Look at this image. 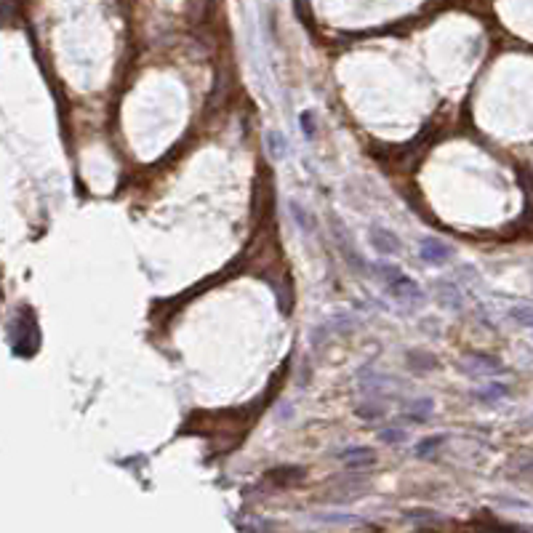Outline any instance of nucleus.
<instances>
[{"label":"nucleus","mask_w":533,"mask_h":533,"mask_svg":"<svg viewBox=\"0 0 533 533\" xmlns=\"http://www.w3.org/2000/svg\"><path fill=\"white\" fill-rule=\"evenodd\" d=\"M408 366H411L413 371L424 374V371L437 368V357L430 355V352H408Z\"/></svg>","instance_id":"nucleus-9"},{"label":"nucleus","mask_w":533,"mask_h":533,"mask_svg":"<svg viewBox=\"0 0 533 533\" xmlns=\"http://www.w3.org/2000/svg\"><path fill=\"white\" fill-rule=\"evenodd\" d=\"M11 352L16 357H33L40 349V328H38V318L30 307H22L16 312V318L11 322Z\"/></svg>","instance_id":"nucleus-1"},{"label":"nucleus","mask_w":533,"mask_h":533,"mask_svg":"<svg viewBox=\"0 0 533 533\" xmlns=\"http://www.w3.org/2000/svg\"><path fill=\"white\" fill-rule=\"evenodd\" d=\"M515 469H517V475H525V478H533V454L520 456V459L515 461Z\"/></svg>","instance_id":"nucleus-14"},{"label":"nucleus","mask_w":533,"mask_h":533,"mask_svg":"<svg viewBox=\"0 0 533 533\" xmlns=\"http://www.w3.org/2000/svg\"><path fill=\"white\" fill-rule=\"evenodd\" d=\"M510 315L515 322H520L525 328H533V307H512Z\"/></svg>","instance_id":"nucleus-12"},{"label":"nucleus","mask_w":533,"mask_h":533,"mask_svg":"<svg viewBox=\"0 0 533 533\" xmlns=\"http://www.w3.org/2000/svg\"><path fill=\"white\" fill-rule=\"evenodd\" d=\"M419 254H422V259L427 264H443V262L451 259L454 251H451V245H445L443 240H437V237H424Z\"/></svg>","instance_id":"nucleus-2"},{"label":"nucleus","mask_w":533,"mask_h":533,"mask_svg":"<svg viewBox=\"0 0 533 533\" xmlns=\"http://www.w3.org/2000/svg\"><path fill=\"white\" fill-rule=\"evenodd\" d=\"M432 408H434V403L430 398L413 400L411 411H408V419H411V422H427V419L432 416Z\"/></svg>","instance_id":"nucleus-8"},{"label":"nucleus","mask_w":533,"mask_h":533,"mask_svg":"<svg viewBox=\"0 0 533 533\" xmlns=\"http://www.w3.org/2000/svg\"><path fill=\"white\" fill-rule=\"evenodd\" d=\"M301 125H304V133H307V139H312V136H315V125H312L310 112H304V115H301Z\"/></svg>","instance_id":"nucleus-19"},{"label":"nucleus","mask_w":533,"mask_h":533,"mask_svg":"<svg viewBox=\"0 0 533 533\" xmlns=\"http://www.w3.org/2000/svg\"><path fill=\"white\" fill-rule=\"evenodd\" d=\"M389 291H392V296H398V299H422V288L416 286V280L405 278V275H398V278L389 283Z\"/></svg>","instance_id":"nucleus-5"},{"label":"nucleus","mask_w":533,"mask_h":533,"mask_svg":"<svg viewBox=\"0 0 533 533\" xmlns=\"http://www.w3.org/2000/svg\"><path fill=\"white\" fill-rule=\"evenodd\" d=\"M445 443V437L443 434H434V437H427V440H422V443L416 445V456L419 459H427V456H432L440 445Z\"/></svg>","instance_id":"nucleus-10"},{"label":"nucleus","mask_w":533,"mask_h":533,"mask_svg":"<svg viewBox=\"0 0 533 533\" xmlns=\"http://www.w3.org/2000/svg\"><path fill=\"white\" fill-rule=\"evenodd\" d=\"M437 293H448V299H451L448 307H451V310H459V307H461V296H459V291H456L451 283H440V286H437ZM440 299L445 301V296H440Z\"/></svg>","instance_id":"nucleus-13"},{"label":"nucleus","mask_w":533,"mask_h":533,"mask_svg":"<svg viewBox=\"0 0 533 533\" xmlns=\"http://www.w3.org/2000/svg\"><path fill=\"white\" fill-rule=\"evenodd\" d=\"M368 488V480H342V483H336V488L325 496L328 501H352L357 499V496H363V490Z\"/></svg>","instance_id":"nucleus-3"},{"label":"nucleus","mask_w":533,"mask_h":533,"mask_svg":"<svg viewBox=\"0 0 533 533\" xmlns=\"http://www.w3.org/2000/svg\"><path fill=\"white\" fill-rule=\"evenodd\" d=\"M381 440H384V443H400V440H405V432H403V430H384V432H381Z\"/></svg>","instance_id":"nucleus-18"},{"label":"nucleus","mask_w":533,"mask_h":533,"mask_svg":"<svg viewBox=\"0 0 533 533\" xmlns=\"http://www.w3.org/2000/svg\"><path fill=\"white\" fill-rule=\"evenodd\" d=\"M336 459H342L349 469H363L376 461L371 448H344V451H336Z\"/></svg>","instance_id":"nucleus-4"},{"label":"nucleus","mask_w":533,"mask_h":533,"mask_svg":"<svg viewBox=\"0 0 533 533\" xmlns=\"http://www.w3.org/2000/svg\"><path fill=\"white\" fill-rule=\"evenodd\" d=\"M371 235H374V248H376L378 254H398L400 251V240L395 237V232H389V230H381V227H374L371 230Z\"/></svg>","instance_id":"nucleus-7"},{"label":"nucleus","mask_w":533,"mask_h":533,"mask_svg":"<svg viewBox=\"0 0 533 533\" xmlns=\"http://www.w3.org/2000/svg\"><path fill=\"white\" fill-rule=\"evenodd\" d=\"M266 150H269V152H272L275 157L286 155V139H283V133H280V131H269V133H266Z\"/></svg>","instance_id":"nucleus-11"},{"label":"nucleus","mask_w":533,"mask_h":533,"mask_svg":"<svg viewBox=\"0 0 533 533\" xmlns=\"http://www.w3.org/2000/svg\"><path fill=\"white\" fill-rule=\"evenodd\" d=\"M266 478L272 480L275 486H293V483H301L307 478L301 466H278V469H269Z\"/></svg>","instance_id":"nucleus-6"},{"label":"nucleus","mask_w":533,"mask_h":533,"mask_svg":"<svg viewBox=\"0 0 533 533\" xmlns=\"http://www.w3.org/2000/svg\"><path fill=\"white\" fill-rule=\"evenodd\" d=\"M355 413L360 419H378V416H384L387 411H384V405H360Z\"/></svg>","instance_id":"nucleus-15"},{"label":"nucleus","mask_w":533,"mask_h":533,"mask_svg":"<svg viewBox=\"0 0 533 533\" xmlns=\"http://www.w3.org/2000/svg\"><path fill=\"white\" fill-rule=\"evenodd\" d=\"M291 211H293V216H296V222H299L301 227H304V230H310V222H307V211L301 208V206H299V203H296V200L291 203Z\"/></svg>","instance_id":"nucleus-17"},{"label":"nucleus","mask_w":533,"mask_h":533,"mask_svg":"<svg viewBox=\"0 0 533 533\" xmlns=\"http://www.w3.org/2000/svg\"><path fill=\"white\" fill-rule=\"evenodd\" d=\"M507 392H510V389L504 387V384H490L488 389H483V392H480V398H483V400H499V398H504Z\"/></svg>","instance_id":"nucleus-16"}]
</instances>
